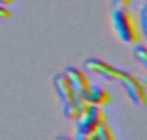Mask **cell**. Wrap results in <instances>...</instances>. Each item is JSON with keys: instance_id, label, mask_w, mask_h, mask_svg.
<instances>
[{"instance_id": "cell-4", "label": "cell", "mask_w": 147, "mask_h": 140, "mask_svg": "<svg viewBox=\"0 0 147 140\" xmlns=\"http://www.w3.org/2000/svg\"><path fill=\"white\" fill-rule=\"evenodd\" d=\"M119 82L121 84L123 89L125 90L127 95L134 104L137 105L146 104L147 94H146L145 84L137 76H134L133 73H129V72H125V75Z\"/></svg>"}, {"instance_id": "cell-15", "label": "cell", "mask_w": 147, "mask_h": 140, "mask_svg": "<svg viewBox=\"0 0 147 140\" xmlns=\"http://www.w3.org/2000/svg\"><path fill=\"white\" fill-rule=\"evenodd\" d=\"M14 1V0H0V5H9V4H12V3Z\"/></svg>"}, {"instance_id": "cell-12", "label": "cell", "mask_w": 147, "mask_h": 140, "mask_svg": "<svg viewBox=\"0 0 147 140\" xmlns=\"http://www.w3.org/2000/svg\"><path fill=\"white\" fill-rule=\"evenodd\" d=\"M115 8H128L132 4L133 0H111Z\"/></svg>"}, {"instance_id": "cell-17", "label": "cell", "mask_w": 147, "mask_h": 140, "mask_svg": "<svg viewBox=\"0 0 147 140\" xmlns=\"http://www.w3.org/2000/svg\"><path fill=\"white\" fill-rule=\"evenodd\" d=\"M92 140H98V139H97V136L94 135V134H93V135H92Z\"/></svg>"}, {"instance_id": "cell-14", "label": "cell", "mask_w": 147, "mask_h": 140, "mask_svg": "<svg viewBox=\"0 0 147 140\" xmlns=\"http://www.w3.org/2000/svg\"><path fill=\"white\" fill-rule=\"evenodd\" d=\"M72 140H92V135L80 133V131H76L75 135H74V138H72Z\"/></svg>"}, {"instance_id": "cell-18", "label": "cell", "mask_w": 147, "mask_h": 140, "mask_svg": "<svg viewBox=\"0 0 147 140\" xmlns=\"http://www.w3.org/2000/svg\"><path fill=\"white\" fill-rule=\"evenodd\" d=\"M143 1H145V0H143Z\"/></svg>"}, {"instance_id": "cell-16", "label": "cell", "mask_w": 147, "mask_h": 140, "mask_svg": "<svg viewBox=\"0 0 147 140\" xmlns=\"http://www.w3.org/2000/svg\"><path fill=\"white\" fill-rule=\"evenodd\" d=\"M56 140H72V139L69 138V136H57Z\"/></svg>"}, {"instance_id": "cell-11", "label": "cell", "mask_w": 147, "mask_h": 140, "mask_svg": "<svg viewBox=\"0 0 147 140\" xmlns=\"http://www.w3.org/2000/svg\"><path fill=\"white\" fill-rule=\"evenodd\" d=\"M140 31L142 35L147 33V5L142 4L140 9Z\"/></svg>"}, {"instance_id": "cell-8", "label": "cell", "mask_w": 147, "mask_h": 140, "mask_svg": "<svg viewBox=\"0 0 147 140\" xmlns=\"http://www.w3.org/2000/svg\"><path fill=\"white\" fill-rule=\"evenodd\" d=\"M52 82H53L54 90L57 91V95L59 97V99L63 102H67V100H71L74 97H75V91H74L71 84L67 80V77L62 73H56L52 79Z\"/></svg>"}, {"instance_id": "cell-10", "label": "cell", "mask_w": 147, "mask_h": 140, "mask_svg": "<svg viewBox=\"0 0 147 140\" xmlns=\"http://www.w3.org/2000/svg\"><path fill=\"white\" fill-rule=\"evenodd\" d=\"M133 57L137 59L143 67H147V51L146 48L142 45H136L133 48Z\"/></svg>"}, {"instance_id": "cell-3", "label": "cell", "mask_w": 147, "mask_h": 140, "mask_svg": "<svg viewBox=\"0 0 147 140\" xmlns=\"http://www.w3.org/2000/svg\"><path fill=\"white\" fill-rule=\"evenodd\" d=\"M84 69L86 72L98 75V76L103 77L107 80H112V81H120L123 76L125 75L127 71H123L120 68H116L115 66L107 63V62L102 61L98 58H88L83 62Z\"/></svg>"}, {"instance_id": "cell-9", "label": "cell", "mask_w": 147, "mask_h": 140, "mask_svg": "<svg viewBox=\"0 0 147 140\" xmlns=\"http://www.w3.org/2000/svg\"><path fill=\"white\" fill-rule=\"evenodd\" d=\"M94 135L97 136L98 140H117L116 136H115V134H114V131L111 130V127H110L106 122L97 129Z\"/></svg>"}, {"instance_id": "cell-1", "label": "cell", "mask_w": 147, "mask_h": 140, "mask_svg": "<svg viewBox=\"0 0 147 140\" xmlns=\"http://www.w3.org/2000/svg\"><path fill=\"white\" fill-rule=\"evenodd\" d=\"M111 23L120 41L125 44H137L141 40L137 21L128 8H115L111 13Z\"/></svg>"}, {"instance_id": "cell-5", "label": "cell", "mask_w": 147, "mask_h": 140, "mask_svg": "<svg viewBox=\"0 0 147 140\" xmlns=\"http://www.w3.org/2000/svg\"><path fill=\"white\" fill-rule=\"evenodd\" d=\"M63 75L70 81L74 91L78 93V94H83L90 86V81H89L88 76L85 75V72L76 68V67H72V66L66 67L63 71Z\"/></svg>"}, {"instance_id": "cell-2", "label": "cell", "mask_w": 147, "mask_h": 140, "mask_svg": "<svg viewBox=\"0 0 147 140\" xmlns=\"http://www.w3.org/2000/svg\"><path fill=\"white\" fill-rule=\"evenodd\" d=\"M106 122V113L99 105L89 104L79 120H76V131L93 135L101 125Z\"/></svg>"}, {"instance_id": "cell-13", "label": "cell", "mask_w": 147, "mask_h": 140, "mask_svg": "<svg viewBox=\"0 0 147 140\" xmlns=\"http://www.w3.org/2000/svg\"><path fill=\"white\" fill-rule=\"evenodd\" d=\"M12 17V12L4 5H0V19H9Z\"/></svg>"}, {"instance_id": "cell-6", "label": "cell", "mask_w": 147, "mask_h": 140, "mask_svg": "<svg viewBox=\"0 0 147 140\" xmlns=\"http://www.w3.org/2000/svg\"><path fill=\"white\" fill-rule=\"evenodd\" d=\"M89 105V103L81 97L80 94L75 93V97L71 100L63 102L62 105V113L65 117L70 118L72 121H76L80 118V116L83 115V112L86 109V107Z\"/></svg>"}, {"instance_id": "cell-7", "label": "cell", "mask_w": 147, "mask_h": 140, "mask_svg": "<svg viewBox=\"0 0 147 140\" xmlns=\"http://www.w3.org/2000/svg\"><path fill=\"white\" fill-rule=\"evenodd\" d=\"M89 104H96V105H105L109 104L111 97H110V93L106 89L98 86V85H92L88 87L86 91H84L83 94H80Z\"/></svg>"}]
</instances>
